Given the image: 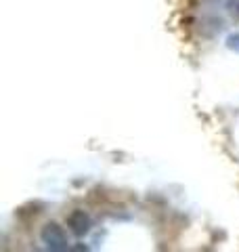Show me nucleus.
<instances>
[{
	"label": "nucleus",
	"mask_w": 239,
	"mask_h": 252,
	"mask_svg": "<svg viewBox=\"0 0 239 252\" xmlns=\"http://www.w3.org/2000/svg\"><path fill=\"white\" fill-rule=\"evenodd\" d=\"M231 11H233V15H237V17H239V2H233V4H231Z\"/></svg>",
	"instance_id": "obj_4"
},
{
	"label": "nucleus",
	"mask_w": 239,
	"mask_h": 252,
	"mask_svg": "<svg viewBox=\"0 0 239 252\" xmlns=\"http://www.w3.org/2000/svg\"><path fill=\"white\" fill-rule=\"evenodd\" d=\"M42 240H44L46 246L53 248V250H65V248H67L65 233H63L61 227H59V225H55V223H51V225H46V227H44Z\"/></svg>",
	"instance_id": "obj_1"
},
{
	"label": "nucleus",
	"mask_w": 239,
	"mask_h": 252,
	"mask_svg": "<svg viewBox=\"0 0 239 252\" xmlns=\"http://www.w3.org/2000/svg\"><path fill=\"white\" fill-rule=\"evenodd\" d=\"M89 225H90V220L82 210H76L74 215L69 217V227H71V231H74L76 235H82V233L89 231Z\"/></svg>",
	"instance_id": "obj_2"
},
{
	"label": "nucleus",
	"mask_w": 239,
	"mask_h": 252,
	"mask_svg": "<svg viewBox=\"0 0 239 252\" xmlns=\"http://www.w3.org/2000/svg\"><path fill=\"white\" fill-rule=\"evenodd\" d=\"M229 46H231V49H237L239 51V34L229 36Z\"/></svg>",
	"instance_id": "obj_3"
}]
</instances>
